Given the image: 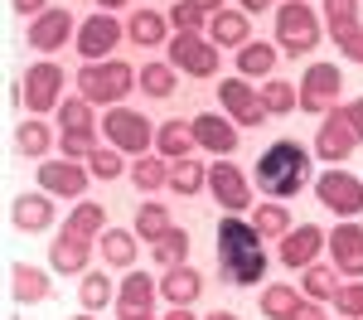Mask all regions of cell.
<instances>
[{
  "instance_id": "1",
  "label": "cell",
  "mask_w": 363,
  "mask_h": 320,
  "mask_svg": "<svg viewBox=\"0 0 363 320\" xmlns=\"http://www.w3.org/2000/svg\"><path fill=\"white\" fill-rule=\"evenodd\" d=\"M267 238L252 228V219H223L218 224V267L233 287H257L267 277Z\"/></svg>"
},
{
  "instance_id": "2",
  "label": "cell",
  "mask_w": 363,
  "mask_h": 320,
  "mask_svg": "<svg viewBox=\"0 0 363 320\" xmlns=\"http://www.w3.org/2000/svg\"><path fill=\"white\" fill-rule=\"evenodd\" d=\"M257 184L267 199H291L310 184V150L301 141H277L257 160Z\"/></svg>"
},
{
  "instance_id": "3",
  "label": "cell",
  "mask_w": 363,
  "mask_h": 320,
  "mask_svg": "<svg viewBox=\"0 0 363 320\" xmlns=\"http://www.w3.org/2000/svg\"><path fill=\"white\" fill-rule=\"evenodd\" d=\"M140 87V73L131 63H121V58H102V63H83L78 68V92H83L92 107H121V97Z\"/></svg>"
},
{
  "instance_id": "4",
  "label": "cell",
  "mask_w": 363,
  "mask_h": 320,
  "mask_svg": "<svg viewBox=\"0 0 363 320\" xmlns=\"http://www.w3.org/2000/svg\"><path fill=\"white\" fill-rule=\"evenodd\" d=\"M277 44L296 58L310 54V49H320V20H315V10H310L306 0L277 5Z\"/></svg>"
},
{
  "instance_id": "5",
  "label": "cell",
  "mask_w": 363,
  "mask_h": 320,
  "mask_svg": "<svg viewBox=\"0 0 363 320\" xmlns=\"http://www.w3.org/2000/svg\"><path fill=\"white\" fill-rule=\"evenodd\" d=\"M315 199L339 219H359L363 214V180L349 170H325L315 180Z\"/></svg>"
},
{
  "instance_id": "6",
  "label": "cell",
  "mask_w": 363,
  "mask_h": 320,
  "mask_svg": "<svg viewBox=\"0 0 363 320\" xmlns=\"http://www.w3.org/2000/svg\"><path fill=\"white\" fill-rule=\"evenodd\" d=\"M301 112H335L339 107V92H344V78H339L335 63H310L306 78H301Z\"/></svg>"
},
{
  "instance_id": "7",
  "label": "cell",
  "mask_w": 363,
  "mask_h": 320,
  "mask_svg": "<svg viewBox=\"0 0 363 320\" xmlns=\"http://www.w3.org/2000/svg\"><path fill=\"white\" fill-rule=\"evenodd\" d=\"M165 49H169V63L189 78H213L218 73V44L203 39V34H174Z\"/></svg>"
},
{
  "instance_id": "8",
  "label": "cell",
  "mask_w": 363,
  "mask_h": 320,
  "mask_svg": "<svg viewBox=\"0 0 363 320\" xmlns=\"http://www.w3.org/2000/svg\"><path fill=\"white\" fill-rule=\"evenodd\" d=\"M102 126H107V145L126 150V155H145V150H150V141H155L150 121H145L140 112H131V107H112Z\"/></svg>"
},
{
  "instance_id": "9",
  "label": "cell",
  "mask_w": 363,
  "mask_h": 320,
  "mask_svg": "<svg viewBox=\"0 0 363 320\" xmlns=\"http://www.w3.org/2000/svg\"><path fill=\"white\" fill-rule=\"evenodd\" d=\"M20 97H25L29 112H58V102H63V68L58 63H34L25 73V87H20Z\"/></svg>"
},
{
  "instance_id": "10",
  "label": "cell",
  "mask_w": 363,
  "mask_h": 320,
  "mask_svg": "<svg viewBox=\"0 0 363 320\" xmlns=\"http://www.w3.org/2000/svg\"><path fill=\"white\" fill-rule=\"evenodd\" d=\"M73 39H78L73 49H78L87 63H102V58H107L116 44H121V25L112 20V10H102V15H87L83 25H78V34H73Z\"/></svg>"
},
{
  "instance_id": "11",
  "label": "cell",
  "mask_w": 363,
  "mask_h": 320,
  "mask_svg": "<svg viewBox=\"0 0 363 320\" xmlns=\"http://www.w3.org/2000/svg\"><path fill=\"white\" fill-rule=\"evenodd\" d=\"M208 194L223 204L228 214H242V209H252V189H247V180H242V170L233 165V160H213L208 165Z\"/></svg>"
},
{
  "instance_id": "12",
  "label": "cell",
  "mask_w": 363,
  "mask_h": 320,
  "mask_svg": "<svg viewBox=\"0 0 363 320\" xmlns=\"http://www.w3.org/2000/svg\"><path fill=\"white\" fill-rule=\"evenodd\" d=\"M218 97H223L228 116H233L238 126H262V121L272 116L262 107V92H257L247 78H223V83H218Z\"/></svg>"
},
{
  "instance_id": "13",
  "label": "cell",
  "mask_w": 363,
  "mask_h": 320,
  "mask_svg": "<svg viewBox=\"0 0 363 320\" xmlns=\"http://www.w3.org/2000/svg\"><path fill=\"white\" fill-rule=\"evenodd\" d=\"M354 145H359V131H354V126H349V121H344V112H325V121H320V131H315V155H320V160H349V155H354Z\"/></svg>"
},
{
  "instance_id": "14",
  "label": "cell",
  "mask_w": 363,
  "mask_h": 320,
  "mask_svg": "<svg viewBox=\"0 0 363 320\" xmlns=\"http://www.w3.org/2000/svg\"><path fill=\"white\" fill-rule=\"evenodd\" d=\"M87 175L78 160H39V189L44 194H58V199H83Z\"/></svg>"
},
{
  "instance_id": "15",
  "label": "cell",
  "mask_w": 363,
  "mask_h": 320,
  "mask_svg": "<svg viewBox=\"0 0 363 320\" xmlns=\"http://www.w3.org/2000/svg\"><path fill=\"white\" fill-rule=\"evenodd\" d=\"M87 258H92V238H83V233H73L63 224L58 238L49 243V267L63 272V277H78V272H87Z\"/></svg>"
},
{
  "instance_id": "16",
  "label": "cell",
  "mask_w": 363,
  "mask_h": 320,
  "mask_svg": "<svg viewBox=\"0 0 363 320\" xmlns=\"http://www.w3.org/2000/svg\"><path fill=\"white\" fill-rule=\"evenodd\" d=\"M330 258H335L339 277H363V228L354 219H344L330 233Z\"/></svg>"
},
{
  "instance_id": "17",
  "label": "cell",
  "mask_w": 363,
  "mask_h": 320,
  "mask_svg": "<svg viewBox=\"0 0 363 320\" xmlns=\"http://www.w3.org/2000/svg\"><path fill=\"white\" fill-rule=\"evenodd\" d=\"M68 34H78V20L68 15V10H44L39 20H29V44L34 49H44V54H54V49H63L68 44Z\"/></svg>"
},
{
  "instance_id": "18",
  "label": "cell",
  "mask_w": 363,
  "mask_h": 320,
  "mask_svg": "<svg viewBox=\"0 0 363 320\" xmlns=\"http://www.w3.org/2000/svg\"><path fill=\"white\" fill-rule=\"evenodd\" d=\"M320 248H330V233L315 228V224H301V228H291L281 238V262L286 267H310L320 258Z\"/></svg>"
},
{
  "instance_id": "19",
  "label": "cell",
  "mask_w": 363,
  "mask_h": 320,
  "mask_svg": "<svg viewBox=\"0 0 363 320\" xmlns=\"http://www.w3.org/2000/svg\"><path fill=\"white\" fill-rule=\"evenodd\" d=\"M194 126V141L203 150H213V155H233L238 150V121L233 116H218V112H203L189 121Z\"/></svg>"
},
{
  "instance_id": "20",
  "label": "cell",
  "mask_w": 363,
  "mask_h": 320,
  "mask_svg": "<svg viewBox=\"0 0 363 320\" xmlns=\"http://www.w3.org/2000/svg\"><path fill=\"white\" fill-rule=\"evenodd\" d=\"M10 291H15L20 306H34V301H49L54 296V282H49V272H39L29 262H10Z\"/></svg>"
},
{
  "instance_id": "21",
  "label": "cell",
  "mask_w": 363,
  "mask_h": 320,
  "mask_svg": "<svg viewBox=\"0 0 363 320\" xmlns=\"http://www.w3.org/2000/svg\"><path fill=\"white\" fill-rule=\"evenodd\" d=\"M10 219H15L20 233H44L54 224V199L49 194H20V199L10 204Z\"/></svg>"
},
{
  "instance_id": "22",
  "label": "cell",
  "mask_w": 363,
  "mask_h": 320,
  "mask_svg": "<svg viewBox=\"0 0 363 320\" xmlns=\"http://www.w3.org/2000/svg\"><path fill=\"white\" fill-rule=\"evenodd\" d=\"M199 291H203V277H199L189 262H179V267H169L165 277H160V296H165L169 306H194Z\"/></svg>"
},
{
  "instance_id": "23",
  "label": "cell",
  "mask_w": 363,
  "mask_h": 320,
  "mask_svg": "<svg viewBox=\"0 0 363 320\" xmlns=\"http://www.w3.org/2000/svg\"><path fill=\"white\" fill-rule=\"evenodd\" d=\"M208 39L213 44H223V49H242V44H252L247 34V10H218L213 20H208Z\"/></svg>"
},
{
  "instance_id": "24",
  "label": "cell",
  "mask_w": 363,
  "mask_h": 320,
  "mask_svg": "<svg viewBox=\"0 0 363 320\" xmlns=\"http://www.w3.org/2000/svg\"><path fill=\"white\" fill-rule=\"evenodd\" d=\"M97 248H102V262H107V267H131L140 238H136V228H107L97 238Z\"/></svg>"
},
{
  "instance_id": "25",
  "label": "cell",
  "mask_w": 363,
  "mask_h": 320,
  "mask_svg": "<svg viewBox=\"0 0 363 320\" xmlns=\"http://www.w3.org/2000/svg\"><path fill=\"white\" fill-rule=\"evenodd\" d=\"M277 68V44H242L238 49V78H272Z\"/></svg>"
},
{
  "instance_id": "26",
  "label": "cell",
  "mask_w": 363,
  "mask_h": 320,
  "mask_svg": "<svg viewBox=\"0 0 363 320\" xmlns=\"http://www.w3.org/2000/svg\"><path fill=\"white\" fill-rule=\"evenodd\" d=\"M169 189L179 194V199H189L199 189H208V170H203V160H169Z\"/></svg>"
},
{
  "instance_id": "27",
  "label": "cell",
  "mask_w": 363,
  "mask_h": 320,
  "mask_svg": "<svg viewBox=\"0 0 363 320\" xmlns=\"http://www.w3.org/2000/svg\"><path fill=\"white\" fill-rule=\"evenodd\" d=\"M116 306H131V311H155V282L145 272H126L121 287H116Z\"/></svg>"
},
{
  "instance_id": "28",
  "label": "cell",
  "mask_w": 363,
  "mask_h": 320,
  "mask_svg": "<svg viewBox=\"0 0 363 320\" xmlns=\"http://www.w3.org/2000/svg\"><path fill=\"white\" fill-rule=\"evenodd\" d=\"M325 25H330V34H335V44L363 34L359 29V0H325Z\"/></svg>"
},
{
  "instance_id": "29",
  "label": "cell",
  "mask_w": 363,
  "mask_h": 320,
  "mask_svg": "<svg viewBox=\"0 0 363 320\" xmlns=\"http://www.w3.org/2000/svg\"><path fill=\"white\" fill-rule=\"evenodd\" d=\"M155 145H160V155L165 160H184V155H194V126H184V121H165L160 131H155Z\"/></svg>"
},
{
  "instance_id": "30",
  "label": "cell",
  "mask_w": 363,
  "mask_h": 320,
  "mask_svg": "<svg viewBox=\"0 0 363 320\" xmlns=\"http://www.w3.org/2000/svg\"><path fill=\"white\" fill-rule=\"evenodd\" d=\"M78 301H83V311H107L116 301V287L107 272H83V287H78Z\"/></svg>"
},
{
  "instance_id": "31",
  "label": "cell",
  "mask_w": 363,
  "mask_h": 320,
  "mask_svg": "<svg viewBox=\"0 0 363 320\" xmlns=\"http://www.w3.org/2000/svg\"><path fill=\"white\" fill-rule=\"evenodd\" d=\"M165 29H169V15H155V10H136V15L126 20V34H131L136 44H169Z\"/></svg>"
},
{
  "instance_id": "32",
  "label": "cell",
  "mask_w": 363,
  "mask_h": 320,
  "mask_svg": "<svg viewBox=\"0 0 363 320\" xmlns=\"http://www.w3.org/2000/svg\"><path fill=\"white\" fill-rule=\"evenodd\" d=\"M252 228L262 233V238H286V233H291V214H286V204H277V199L257 204V209H252Z\"/></svg>"
},
{
  "instance_id": "33",
  "label": "cell",
  "mask_w": 363,
  "mask_h": 320,
  "mask_svg": "<svg viewBox=\"0 0 363 320\" xmlns=\"http://www.w3.org/2000/svg\"><path fill=\"white\" fill-rule=\"evenodd\" d=\"M131 228H136V238H145V243H160V238H165L174 224H169L165 204L150 199V204H140V209H136V224H131Z\"/></svg>"
},
{
  "instance_id": "34",
  "label": "cell",
  "mask_w": 363,
  "mask_h": 320,
  "mask_svg": "<svg viewBox=\"0 0 363 320\" xmlns=\"http://www.w3.org/2000/svg\"><path fill=\"white\" fill-rule=\"evenodd\" d=\"M296 306H301V291L286 287V282H277V287L262 291V316H267V320H291V316H296Z\"/></svg>"
},
{
  "instance_id": "35",
  "label": "cell",
  "mask_w": 363,
  "mask_h": 320,
  "mask_svg": "<svg viewBox=\"0 0 363 320\" xmlns=\"http://www.w3.org/2000/svg\"><path fill=\"white\" fill-rule=\"evenodd\" d=\"M301 282H306V301H335V291H339V267H320V262H310Z\"/></svg>"
},
{
  "instance_id": "36",
  "label": "cell",
  "mask_w": 363,
  "mask_h": 320,
  "mask_svg": "<svg viewBox=\"0 0 363 320\" xmlns=\"http://www.w3.org/2000/svg\"><path fill=\"white\" fill-rule=\"evenodd\" d=\"M262 107H267L272 116H286V112L301 107V92H296L291 83H281V78H267V83H262Z\"/></svg>"
},
{
  "instance_id": "37",
  "label": "cell",
  "mask_w": 363,
  "mask_h": 320,
  "mask_svg": "<svg viewBox=\"0 0 363 320\" xmlns=\"http://www.w3.org/2000/svg\"><path fill=\"white\" fill-rule=\"evenodd\" d=\"M150 258L160 262L165 272H169V267H179V262L189 258V233H184V228H169L160 243H150Z\"/></svg>"
},
{
  "instance_id": "38",
  "label": "cell",
  "mask_w": 363,
  "mask_h": 320,
  "mask_svg": "<svg viewBox=\"0 0 363 320\" xmlns=\"http://www.w3.org/2000/svg\"><path fill=\"white\" fill-rule=\"evenodd\" d=\"M131 180H136L140 194H155L160 184H169V165L165 160H150V155H136L131 160Z\"/></svg>"
},
{
  "instance_id": "39",
  "label": "cell",
  "mask_w": 363,
  "mask_h": 320,
  "mask_svg": "<svg viewBox=\"0 0 363 320\" xmlns=\"http://www.w3.org/2000/svg\"><path fill=\"white\" fill-rule=\"evenodd\" d=\"M97 126H78V131H58V150H63V160H87L92 150H97Z\"/></svg>"
},
{
  "instance_id": "40",
  "label": "cell",
  "mask_w": 363,
  "mask_h": 320,
  "mask_svg": "<svg viewBox=\"0 0 363 320\" xmlns=\"http://www.w3.org/2000/svg\"><path fill=\"white\" fill-rule=\"evenodd\" d=\"M208 10H199V5H189V0H179V5H169V25H174V34H203L208 29Z\"/></svg>"
},
{
  "instance_id": "41",
  "label": "cell",
  "mask_w": 363,
  "mask_h": 320,
  "mask_svg": "<svg viewBox=\"0 0 363 320\" xmlns=\"http://www.w3.org/2000/svg\"><path fill=\"white\" fill-rule=\"evenodd\" d=\"M174 63H145L140 68V87H145V97H169L174 92Z\"/></svg>"
},
{
  "instance_id": "42",
  "label": "cell",
  "mask_w": 363,
  "mask_h": 320,
  "mask_svg": "<svg viewBox=\"0 0 363 320\" xmlns=\"http://www.w3.org/2000/svg\"><path fill=\"white\" fill-rule=\"evenodd\" d=\"M121 155H126V150H116V145H97V150L87 155V170L97 175V180H116L121 170H131Z\"/></svg>"
},
{
  "instance_id": "43",
  "label": "cell",
  "mask_w": 363,
  "mask_h": 320,
  "mask_svg": "<svg viewBox=\"0 0 363 320\" xmlns=\"http://www.w3.org/2000/svg\"><path fill=\"white\" fill-rule=\"evenodd\" d=\"M68 228L83 233V238H102V233H107V214H102L97 204H78V209L68 214Z\"/></svg>"
},
{
  "instance_id": "44",
  "label": "cell",
  "mask_w": 363,
  "mask_h": 320,
  "mask_svg": "<svg viewBox=\"0 0 363 320\" xmlns=\"http://www.w3.org/2000/svg\"><path fill=\"white\" fill-rule=\"evenodd\" d=\"M58 121H63V131H78V126H97V121H92V102H87L83 92H78V97H63V102H58Z\"/></svg>"
},
{
  "instance_id": "45",
  "label": "cell",
  "mask_w": 363,
  "mask_h": 320,
  "mask_svg": "<svg viewBox=\"0 0 363 320\" xmlns=\"http://www.w3.org/2000/svg\"><path fill=\"white\" fill-rule=\"evenodd\" d=\"M15 145L25 150L29 160H39V155H49V126H44V121H25V126L15 131Z\"/></svg>"
},
{
  "instance_id": "46",
  "label": "cell",
  "mask_w": 363,
  "mask_h": 320,
  "mask_svg": "<svg viewBox=\"0 0 363 320\" xmlns=\"http://www.w3.org/2000/svg\"><path fill=\"white\" fill-rule=\"evenodd\" d=\"M335 306H339V316L363 320V282H349V287H339V291H335Z\"/></svg>"
},
{
  "instance_id": "47",
  "label": "cell",
  "mask_w": 363,
  "mask_h": 320,
  "mask_svg": "<svg viewBox=\"0 0 363 320\" xmlns=\"http://www.w3.org/2000/svg\"><path fill=\"white\" fill-rule=\"evenodd\" d=\"M339 112H344V121H349V126L359 131V141H363V97H359V102H344Z\"/></svg>"
},
{
  "instance_id": "48",
  "label": "cell",
  "mask_w": 363,
  "mask_h": 320,
  "mask_svg": "<svg viewBox=\"0 0 363 320\" xmlns=\"http://www.w3.org/2000/svg\"><path fill=\"white\" fill-rule=\"evenodd\" d=\"M291 320H330V316H325V306H320V301H301Z\"/></svg>"
},
{
  "instance_id": "49",
  "label": "cell",
  "mask_w": 363,
  "mask_h": 320,
  "mask_svg": "<svg viewBox=\"0 0 363 320\" xmlns=\"http://www.w3.org/2000/svg\"><path fill=\"white\" fill-rule=\"evenodd\" d=\"M10 5H15L20 15H29V20H39V15L49 10V0H10Z\"/></svg>"
},
{
  "instance_id": "50",
  "label": "cell",
  "mask_w": 363,
  "mask_h": 320,
  "mask_svg": "<svg viewBox=\"0 0 363 320\" xmlns=\"http://www.w3.org/2000/svg\"><path fill=\"white\" fill-rule=\"evenodd\" d=\"M339 54H344V58H354V63H363V34L344 39V44H339Z\"/></svg>"
},
{
  "instance_id": "51",
  "label": "cell",
  "mask_w": 363,
  "mask_h": 320,
  "mask_svg": "<svg viewBox=\"0 0 363 320\" xmlns=\"http://www.w3.org/2000/svg\"><path fill=\"white\" fill-rule=\"evenodd\" d=\"M116 320H155V311H131V306H116Z\"/></svg>"
},
{
  "instance_id": "52",
  "label": "cell",
  "mask_w": 363,
  "mask_h": 320,
  "mask_svg": "<svg viewBox=\"0 0 363 320\" xmlns=\"http://www.w3.org/2000/svg\"><path fill=\"white\" fill-rule=\"evenodd\" d=\"M267 5H277V0H242V10H247V15H262Z\"/></svg>"
},
{
  "instance_id": "53",
  "label": "cell",
  "mask_w": 363,
  "mask_h": 320,
  "mask_svg": "<svg viewBox=\"0 0 363 320\" xmlns=\"http://www.w3.org/2000/svg\"><path fill=\"white\" fill-rule=\"evenodd\" d=\"M189 5H199V10H208V15H218V10H223V0H189Z\"/></svg>"
},
{
  "instance_id": "54",
  "label": "cell",
  "mask_w": 363,
  "mask_h": 320,
  "mask_svg": "<svg viewBox=\"0 0 363 320\" xmlns=\"http://www.w3.org/2000/svg\"><path fill=\"white\" fill-rule=\"evenodd\" d=\"M165 320H199V316H194V311H189V306H174V311H169Z\"/></svg>"
},
{
  "instance_id": "55",
  "label": "cell",
  "mask_w": 363,
  "mask_h": 320,
  "mask_svg": "<svg viewBox=\"0 0 363 320\" xmlns=\"http://www.w3.org/2000/svg\"><path fill=\"white\" fill-rule=\"evenodd\" d=\"M208 320H238V316H233V311H213Z\"/></svg>"
},
{
  "instance_id": "56",
  "label": "cell",
  "mask_w": 363,
  "mask_h": 320,
  "mask_svg": "<svg viewBox=\"0 0 363 320\" xmlns=\"http://www.w3.org/2000/svg\"><path fill=\"white\" fill-rule=\"evenodd\" d=\"M97 5H107V10H116V5H126V0H97Z\"/></svg>"
},
{
  "instance_id": "57",
  "label": "cell",
  "mask_w": 363,
  "mask_h": 320,
  "mask_svg": "<svg viewBox=\"0 0 363 320\" xmlns=\"http://www.w3.org/2000/svg\"><path fill=\"white\" fill-rule=\"evenodd\" d=\"M73 320H97V316H73Z\"/></svg>"
},
{
  "instance_id": "58",
  "label": "cell",
  "mask_w": 363,
  "mask_h": 320,
  "mask_svg": "<svg viewBox=\"0 0 363 320\" xmlns=\"http://www.w3.org/2000/svg\"><path fill=\"white\" fill-rule=\"evenodd\" d=\"M339 320H349V316H339Z\"/></svg>"
}]
</instances>
